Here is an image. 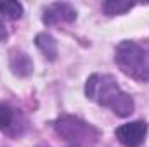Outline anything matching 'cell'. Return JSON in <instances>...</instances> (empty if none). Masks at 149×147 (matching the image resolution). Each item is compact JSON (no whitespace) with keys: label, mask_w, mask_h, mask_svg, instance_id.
Instances as JSON below:
<instances>
[{"label":"cell","mask_w":149,"mask_h":147,"mask_svg":"<svg viewBox=\"0 0 149 147\" xmlns=\"http://www.w3.org/2000/svg\"><path fill=\"white\" fill-rule=\"evenodd\" d=\"M85 94L99 106L111 107L113 112L121 118L134 112V99L120 88L111 74H92L87 80Z\"/></svg>","instance_id":"cell-1"},{"label":"cell","mask_w":149,"mask_h":147,"mask_svg":"<svg viewBox=\"0 0 149 147\" xmlns=\"http://www.w3.org/2000/svg\"><path fill=\"white\" fill-rule=\"evenodd\" d=\"M116 64L125 74L135 80H149V49L135 42H121L116 47Z\"/></svg>","instance_id":"cell-2"},{"label":"cell","mask_w":149,"mask_h":147,"mask_svg":"<svg viewBox=\"0 0 149 147\" xmlns=\"http://www.w3.org/2000/svg\"><path fill=\"white\" fill-rule=\"evenodd\" d=\"M54 128L64 140L71 142L74 146H81V147L92 146L99 139V132L92 125H88V123H85L78 118H73V116L59 118L56 121Z\"/></svg>","instance_id":"cell-3"},{"label":"cell","mask_w":149,"mask_h":147,"mask_svg":"<svg viewBox=\"0 0 149 147\" xmlns=\"http://www.w3.org/2000/svg\"><path fill=\"white\" fill-rule=\"evenodd\" d=\"M116 139L125 147H139L144 144L148 135V123L146 121H132L125 123L116 128Z\"/></svg>","instance_id":"cell-4"},{"label":"cell","mask_w":149,"mask_h":147,"mask_svg":"<svg viewBox=\"0 0 149 147\" xmlns=\"http://www.w3.org/2000/svg\"><path fill=\"white\" fill-rule=\"evenodd\" d=\"M74 19H76V10L66 2L50 3L43 10V17H42V21L49 26L57 23H73Z\"/></svg>","instance_id":"cell-5"},{"label":"cell","mask_w":149,"mask_h":147,"mask_svg":"<svg viewBox=\"0 0 149 147\" xmlns=\"http://www.w3.org/2000/svg\"><path fill=\"white\" fill-rule=\"evenodd\" d=\"M9 64H10L12 73L17 74V76H28L33 71V62L24 52H12Z\"/></svg>","instance_id":"cell-6"},{"label":"cell","mask_w":149,"mask_h":147,"mask_svg":"<svg viewBox=\"0 0 149 147\" xmlns=\"http://www.w3.org/2000/svg\"><path fill=\"white\" fill-rule=\"evenodd\" d=\"M37 47L43 52V55L50 61H54L57 57V42L54 40V37H50L49 33H40L35 38Z\"/></svg>","instance_id":"cell-7"},{"label":"cell","mask_w":149,"mask_h":147,"mask_svg":"<svg viewBox=\"0 0 149 147\" xmlns=\"http://www.w3.org/2000/svg\"><path fill=\"white\" fill-rule=\"evenodd\" d=\"M135 3L134 2H125V0H108L102 3V10L108 16H118V14H125L127 10H130Z\"/></svg>","instance_id":"cell-8"},{"label":"cell","mask_w":149,"mask_h":147,"mask_svg":"<svg viewBox=\"0 0 149 147\" xmlns=\"http://www.w3.org/2000/svg\"><path fill=\"white\" fill-rule=\"evenodd\" d=\"M0 14L5 16L7 19H19L23 16V5L14 0L0 2Z\"/></svg>","instance_id":"cell-9"},{"label":"cell","mask_w":149,"mask_h":147,"mask_svg":"<svg viewBox=\"0 0 149 147\" xmlns=\"http://www.w3.org/2000/svg\"><path fill=\"white\" fill-rule=\"evenodd\" d=\"M14 119V109L7 104H0V130H5L12 125Z\"/></svg>","instance_id":"cell-10"},{"label":"cell","mask_w":149,"mask_h":147,"mask_svg":"<svg viewBox=\"0 0 149 147\" xmlns=\"http://www.w3.org/2000/svg\"><path fill=\"white\" fill-rule=\"evenodd\" d=\"M7 38V30H5V26H3V23L0 21V42H3Z\"/></svg>","instance_id":"cell-11"}]
</instances>
